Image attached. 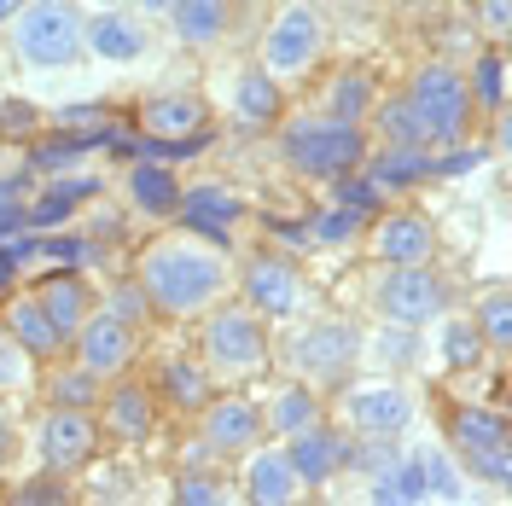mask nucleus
<instances>
[{
  "label": "nucleus",
  "instance_id": "ddd939ff",
  "mask_svg": "<svg viewBox=\"0 0 512 506\" xmlns=\"http://www.w3.org/2000/svg\"><path fill=\"white\" fill-rule=\"evenodd\" d=\"M286 460L303 483H326V477L344 466V437H332V431H320V425H303V431H291Z\"/></svg>",
  "mask_w": 512,
  "mask_h": 506
},
{
  "label": "nucleus",
  "instance_id": "4468645a",
  "mask_svg": "<svg viewBox=\"0 0 512 506\" xmlns=\"http://www.w3.org/2000/svg\"><path fill=\"white\" fill-rule=\"evenodd\" d=\"M256 437H262V408H251L245 396H227V402H216V408H210V419H204V443L222 448V454H239V448H251Z\"/></svg>",
  "mask_w": 512,
  "mask_h": 506
},
{
  "label": "nucleus",
  "instance_id": "6ab92c4d",
  "mask_svg": "<svg viewBox=\"0 0 512 506\" xmlns=\"http://www.w3.org/2000/svg\"><path fill=\"white\" fill-rule=\"evenodd\" d=\"M82 47H94L99 59H140L146 41H140V24H128L117 12H99L82 24Z\"/></svg>",
  "mask_w": 512,
  "mask_h": 506
},
{
  "label": "nucleus",
  "instance_id": "4be33fe9",
  "mask_svg": "<svg viewBox=\"0 0 512 506\" xmlns=\"http://www.w3.org/2000/svg\"><path fill=\"white\" fill-rule=\"evenodd\" d=\"M233 111H239L245 123H274V117H280V82H274V70H239V82H233Z\"/></svg>",
  "mask_w": 512,
  "mask_h": 506
},
{
  "label": "nucleus",
  "instance_id": "bb28decb",
  "mask_svg": "<svg viewBox=\"0 0 512 506\" xmlns=\"http://www.w3.org/2000/svg\"><path fill=\"white\" fill-rule=\"evenodd\" d=\"M454 443L460 448H495V443H512L507 437V419L489 408H460L454 413Z\"/></svg>",
  "mask_w": 512,
  "mask_h": 506
},
{
  "label": "nucleus",
  "instance_id": "c9c22d12",
  "mask_svg": "<svg viewBox=\"0 0 512 506\" xmlns=\"http://www.w3.org/2000/svg\"><path fill=\"white\" fill-rule=\"evenodd\" d=\"M47 396H53L59 408H88V402L99 396V373H88V367H76V373H59Z\"/></svg>",
  "mask_w": 512,
  "mask_h": 506
},
{
  "label": "nucleus",
  "instance_id": "f03ea898",
  "mask_svg": "<svg viewBox=\"0 0 512 506\" xmlns=\"http://www.w3.org/2000/svg\"><path fill=\"white\" fill-rule=\"evenodd\" d=\"M280 152H286L291 169H303L315 181H344L350 169H361L367 140H361L355 123L326 111V117H291L286 134H280Z\"/></svg>",
  "mask_w": 512,
  "mask_h": 506
},
{
  "label": "nucleus",
  "instance_id": "79ce46f5",
  "mask_svg": "<svg viewBox=\"0 0 512 506\" xmlns=\"http://www.w3.org/2000/svg\"><path fill=\"white\" fill-rule=\"evenodd\" d=\"M41 256H53L59 268H82V262H94V245L88 239H47Z\"/></svg>",
  "mask_w": 512,
  "mask_h": 506
},
{
  "label": "nucleus",
  "instance_id": "473e14b6",
  "mask_svg": "<svg viewBox=\"0 0 512 506\" xmlns=\"http://www.w3.org/2000/svg\"><path fill=\"white\" fill-rule=\"evenodd\" d=\"M414 472H419V483H425V501H460V477H454V466H448L437 448H419Z\"/></svg>",
  "mask_w": 512,
  "mask_h": 506
},
{
  "label": "nucleus",
  "instance_id": "cd10ccee",
  "mask_svg": "<svg viewBox=\"0 0 512 506\" xmlns=\"http://www.w3.org/2000/svg\"><path fill=\"white\" fill-rule=\"evenodd\" d=\"M94 192H99V181H70V187L47 192L35 210H24V227H64L70 222V210H76L82 198H94Z\"/></svg>",
  "mask_w": 512,
  "mask_h": 506
},
{
  "label": "nucleus",
  "instance_id": "2eb2a0df",
  "mask_svg": "<svg viewBox=\"0 0 512 506\" xmlns=\"http://www.w3.org/2000/svg\"><path fill=\"white\" fill-rule=\"evenodd\" d=\"M350 419L361 431H384V437H396L408 419H414V402L396 390V384H367V390H355L350 396Z\"/></svg>",
  "mask_w": 512,
  "mask_h": 506
},
{
  "label": "nucleus",
  "instance_id": "864d4df0",
  "mask_svg": "<svg viewBox=\"0 0 512 506\" xmlns=\"http://www.w3.org/2000/svg\"><path fill=\"white\" fill-rule=\"evenodd\" d=\"M134 6H140V12H169L175 0H134Z\"/></svg>",
  "mask_w": 512,
  "mask_h": 506
},
{
  "label": "nucleus",
  "instance_id": "e433bc0d",
  "mask_svg": "<svg viewBox=\"0 0 512 506\" xmlns=\"http://www.w3.org/2000/svg\"><path fill=\"white\" fill-rule=\"evenodd\" d=\"M472 477H489V483H512V443H495V448H460Z\"/></svg>",
  "mask_w": 512,
  "mask_h": 506
},
{
  "label": "nucleus",
  "instance_id": "dca6fc26",
  "mask_svg": "<svg viewBox=\"0 0 512 506\" xmlns=\"http://www.w3.org/2000/svg\"><path fill=\"white\" fill-rule=\"evenodd\" d=\"M297 361H303L315 379H338V373H350V361H355V332L350 326H315V332L297 344Z\"/></svg>",
  "mask_w": 512,
  "mask_h": 506
},
{
  "label": "nucleus",
  "instance_id": "de8ad7c7",
  "mask_svg": "<svg viewBox=\"0 0 512 506\" xmlns=\"http://www.w3.org/2000/svg\"><path fill=\"white\" fill-rule=\"evenodd\" d=\"M379 192L384 187H373V181H350V187L338 192V204H344V210H367V204H379Z\"/></svg>",
  "mask_w": 512,
  "mask_h": 506
},
{
  "label": "nucleus",
  "instance_id": "09e8293b",
  "mask_svg": "<svg viewBox=\"0 0 512 506\" xmlns=\"http://www.w3.org/2000/svg\"><path fill=\"white\" fill-rule=\"evenodd\" d=\"M30 123H35L30 105H18V99H12V105H0V134H24Z\"/></svg>",
  "mask_w": 512,
  "mask_h": 506
},
{
  "label": "nucleus",
  "instance_id": "c756f323",
  "mask_svg": "<svg viewBox=\"0 0 512 506\" xmlns=\"http://www.w3.org/2000/svg\"><path fill=\"white\" fill-rule=\"evenodd\" d=\"M163 396H169L175 408H204V402H210V379H204V367H192V361H169V367H163Z\"/></svg>",
  "mask_w": 512,
  "mask_h": 506
},
{
  "label": "nucleus",
  "instance_id": "7ed1b4c3",
  "mask_svg": "<svg viewBox=\"0 0 512 506\" xmlns=\"http://www.w3.org/2000/svg\"><path fill=\"white\" fill-rule=\"evenodd\" d=\"M12 41H18V53L41 70H53V64H70L82 53V12L70 6V0H24L18 12H12Z\"/></svg>",
  "mask_w": 512,
  "mask_h": 506
},
{
  "label": "nucleus",
  "instance_id": "0eeeda50",
  "mask_svg": "<svg viewBox=\"0 0 512 506\" xmlns=\"http://www.w3.org/2000/svg\"><path fill=\"white\" fill-rule=\"evenodd\" d=\"M76 355H82V367L88 373H99V379H111V373H123L128 355H134V332H128V320H117L111 309H99V315H88L76 332Z\"/></svg>",
  "mask_w": 512,
  "mask_h": 506
},
{
  "label": "nucleus",
  "instance_id": "a19ab883",
  "mask_svg": "<svg viewBox=\"0 0 512 506\" xmlns=\"http://www.w3.org/2000/svg\"><path fill=\"white\" fill-rule=\"evenodd\" d=\"M18 198H24V181H18V175H12V181H0V239L24 227V204H18Z\"/></svg>",
  "mask_w": 512,
  "mask_h": 506
},
{
  "label": "nucleus",
  "instance_id": "7c9ffc66",
  "mask_svg": "<svg viewBox=\"0 0 512 506\" xmlns=\"http://www.w3.org/2000/svg\"><path fill=\"white\" fill-rule=\"evenodd\" d=\"M379 128H384L390 146H431V134H425V123H419L414 99H390V105L379 111Z\"/></svg>",
  "mask_w": 512,
  "mask_h": 506
},
{
  "label": "nucleus",
  "instance_id": "39448f33",
  "mask_svg": "<svg viewBox=\"0 0 512 506\" xmlns=\"http://www.w3.org/2000/svg\"><path fill=\"white\" fill-rule=\"evenodd\" d=\"M204 355L222 373H256L262 367L268 338H262V320H256L251 303H233V309H216L210 315V326H204Z\"/></svg>",
  "mask_w": 512,
  "mask_h": 506
},
{
  "label": "nucleus",
  "instance_id": "423d86ee",
  "mask_svg": "<svg viewBox=\"0 0 512 506\" xmlns=\"http://www.w3.org/2000/svg\"><path fill=\"white\" fill-rule=\"evenodd\" d=\"M448 303L443 280L431 274V262H402V268H390L379 280V315L396 320V326H425V320H437Z\"/></svg>",
  "mask_w": 512,
  "mask_h": 506
},
{
  "label": "nucleus",
  "instance_id": "412c9836",
  "mask_svg": "<svg viewBox=\"0 0 512 506\" xmlns=\"http://www.w3.org/2000/svg\"><path fill=\"white\" fill-rule=\"evenodd\" d=\"M169 18H175V35L187 47H210L227 30V0H175Z\"/></svg>",
  "mask_w": 512,
  "mask_h": 506
},
{
  "label": "nucleus",
  "instance_id": "c85d7f7f",
  "mask_svg": "<svg viewBox=\"0 0 512 506\" xmlns=\"http://www.w3.org/2000/svg\"><path fill=\"white\" fill-rule=\"evenodd\" d=\"M315 419H320V402L309 396V390H297V384H286V390L268 402V425H274L280 437L303 431V425H315Z\"/></svg>",
  "mask_w": 512,
  "mask_h": 506
},
{
  "label": "nucleus",
  "instance_id": "6e6552de",
  "mask_svg": "<svg viewBox=\"0 0 512 506\" xmlns=\"http://www.w3.org/2000/svg\"><path fill=\"white\" fill-rule=\"evenodd\" d=\"M99 431L94 419L82 408H53L47 419H41V460L53 466V472H70V466H82L88 454H94Z\"/></svg>",
  "mask_w": 512,
  "mask_h": 506
},
{
  "label": "nucleus",
  "instance_id": "49530a36",
  "mask_svg": "<svg viewBox=\"0 0 512 506\" xmlns=\"http://www.w3.org/2000/svg\"><path fill=\"white\" fill-rule=\"evenodd\" d=\"M53 123L59 128H105V105H70V111H59Z\"/></svg>",
  "mask_w": 512,
  "mask_h": 506
},
{
  "label": "nucleus",
  "instance_id": "a211bd4d",
  "mask_svg": "<svg viewBox=\"0 0 512 506\" xmlns=\"http://www.w3.org/2000/svg\"><path fill=\"white\" fill-rule=\"evenodd\" d=\"M128 198L146 210V216H175V204H181V187H175V175L163 169V163H134L128 169Z\"/></svg>",
  "mask_w": 512,
  "mask_h": 506
},
{
  "label": "nucleus",
  "instance_id": "b1692460",
  "mask_svg": "<svg viewBox=\"0 0 512 506\" xmlns=\"http://www.w3.org/2000/svg\"><path fill=\"white\" fill-rule=\"evenodd\" d=\"M140 123L152 128V134H198L204 105H198L192 94H163V99H152V105L140 111Z\"/></svg>",
  "mask_w": 512,
  "mask_h": 506
},
{
  "label": "nucleus",
  "instance_id": "8fccbe9b",
  "mask_svg": "<svg viewBox=\"0 0 512 506\" xmlns=\"http://www.w3.org/2000/svg\"><path fill=\"white\" fill-rule=\"evenodd\" d=\"M483 24H489V35H507L512 30V6L507 0H483Z\"/></svg>",
  "mask_w": 512,
  "mask_h": 506
},
{
  "label": "nucleus",
  "instance_id": "a18cd8bd",
  "mask_svg": "<svg viewBox=\"0 0 512 506\" xmlns=\"http://www.w3.org/2000/svg\"><path fill=\"white\" fill-rule=\"evenodd\" d=\"M175 501H198V506H210V501H222V489L210 483V477H181V489H175Z\"/></svg>",
  "mask_w": 512,
  "mask_h": 506
},
{
  "label": "nucleus",
  "instance_id": "f704fd0d",
  "mask_svg": "<svg viewBox=\"0 0 512 506\" xmlns=\"http://www.w3.org/2000/svg\"><path fill=\"white\" fill-rule=\"evenodd\" d=\"M478 332L489 338V349H512V297H507V291H495V297H483Z\"/></svg>",
  "mask_w": 512,
  "mask_h": 506
},
{
  "label": "nucleus",
  "instance_id": "c03bdc74",
  "mask_svg": "<svg viewBox=\"0 0 512 506\" xmlns=\"http://www.w3.org/2000/svg\"><path fill=\"white\" fill-rule=\"evenodd\" d=\"M111 315L134 326V320L146 315V291H140V285H123V291H111Z\"/></svg>",
  "mask_w": 512,
  "mask_h": 506
},
{
  "label": "nucleus",
  "instance_id": "603ef678",
  "mask_svg": "<svg viewBox=\"0 0 512 506\" xmlns=\"http://www.w3.org/2000/svg\"><path fill=\"white\" fill-rule=\"evenodd\" d=\"M12 460V425H6V413H0V466Z\"/></svg>",
  "mask_w": 512,
  "mask_h": 506
},
{
  "label": "nucleus",
  "instance_id": "393cba45",
  "mask_svg": "<svg viewBox=\"0 0 512 506\" xmlns=\"http://www.w3.org/2000/svg\"><path fill=\"white\" fill-rule=\"evenodd\" d=\"M105 419H111V431H117V437L140 443V437L152 431V396H146L140 384H123V390L105 402Z\"/></svg>",
  "mask_w": 512,
  "mask_h": 506
},
{
  "label": "nucleus",
  "instance_id": "f8f14e48",
  "mask_svg": "<svg viewBox=\"0 0 512 506\" xmlns=\"http://www.w3.org/2000/svg\"><path fill=\"white\" fill-rule=\"evenodd\" d=\"M175 216H181L192 233H204V239H216V245H222L227 227L239 222V198H233L227 187H192V192H181Z\"/></svg>",
  "mask_w": 512,
  "mask_h": 506
},
{
  "label": "nucleus",
  "instance_id": "6e6d98bb",
  "mask_svg": "<svg viewBox=\"0 0 512 506\" xmlns=\"http://www.w3.org/2000/svg\"><path fill=\"white\" fill-rule=\"evenodd\" d=\"M99 6H105V0H99Z\"/></svg>",
  "mask_w": 512,
  "mask_h": 506
},
{
  "label": "nucleus",
  "instance_id": "37998d69",
  "mask_svg": "<svg viewBox=\"0 0 512 506\" xmlns=\"http://www.w3.org/2000/svg\"><path fill=\"white\" fill-rule=\"evenodd\" d=\"M355 222H361V210H326V216H315V239H350L355 233Z\"/></svg>",
  "mask_w": 512,
  "mask_h": 506
},
{
  "label": "nucleus",
  "instance_id": "1a4fd4ad",
  "mask_svg": "<svg viewBox=\"0 0 512 506\" xmlns=\"http://www.w3.org/2000/svg\"><path fill=\"white\" fill-rule=\"evenodd\" d=\"M245 303L256 315H280L286 320L297 309V268L286 256H251L245 262Z\"/></svg>",
  "mask_w": 512,
  "mask_h": 506
},
{
  "label": "nucleus",
  "instance_id": "3c124183",
  "mask_svg": "<svg viewBox=\"0 0 512 506\" xmlns=\"http://www.w3.org/2000/svg\"><path fill=\"white\" fill-rule=\"evenodd\" d=\"M18 501H64L59 483H30V489H18Z\"/></svg>",
  "mask_w": 512,
  "mask_h": 506
},
{
  "label": "nucleus",
  "instance_id": "ea45409f",
  "mask_svg": "<svg viewBox=\"0 0 512 506\" xmlns=\"http://www.w3.org/2000/svg\"><path fill=\"white\" fill-rule=\"evenodd\" d=\"M478 99L489 111H501V99H507V59H501V53L478 59Z\"/></svg>",
  "mask_w": 512,
  "mask_h": 506
},
{
  "label": "nucleus",
  "instance_id": "9d476101",
  "mask_svg": "<svg viewBox=\"0 0 512 506\" xmlns=\"http://www.w3.org/2000/svg\"><path fill=\"white\" fill-rule=\"evenodd\" d=\"M268 70H303V64L320 53V18L309 6H286L280 24L268 30Z\"/></svg>",
  "mask_w": 512,
  "mask_h": 506
},
{
  "label": "nucleus",
  "instance_id": "58836bf2",
  "mask_svg": "<svg viewBox=\"0 0 512 506\" xmlns=\"http://www.w3.org/2000/svg\"><path fill=\"white\" fill-rule=\"evenodd\" d=\"M24 379H30V349L0 326V390H18Z\"/></svg>",
  "mask_w": 512,
  "mask_h": 506
},
{
  "label": "nucleus",
  "instance_id": "20e7f679",
  "mask_svg": "<svg viewBox=\"0 0 512 506\" xmlns=\"http://www.w3.org/2000/svg\"><path fill=\"white\" fill-rule=\"evenodd\" d=\"M414 99L419 123L431 140H460V128H466V111H472V88H466V76L460 70H448V64H425L414 76Z\"/></svg>",
  "mask_w": 512,
  "mask_h": 506
},
{
  "label": "nucleus",
  "instance_id": "4c0bfd02",
  "mask_svg": "<svg viewBox=\"0 0 512 506\" xmlns=\"http://www.w3.org/2000/svg\"><path fill=\"white\" fill-rule=\"evenodd\" d=\"M367 99H373V88H367V76H338V88H332V117H344V123H355V117H367Z\"/></svg>",
  "mask_w": 512,
  "mask_h": 506
},
{
  "label": "nucleus",
  "instance_id": "aec40b11",
  "mask_svg": "<svg viewBox=\"0 0 512 506\" xmlns=\"http://www.w3.org/2000/svg\"><path fill=\"white\" fill-rule=\"evenodd\" d=\"M297 483H303V477L291 472L286 454H256L251 477H245V489H251L256 506H286L291 495H297Z\"/></svg>",
  "mask_w": 512,
  "mask_h": 506
},
{
  "label": "nucleus",
  "instance_id": "5fc2aeb1",
  "mask_svg": "<svg viewBox=\"0 0 512 506\" xmlns=\"http://www.w3.org/2000/svg\"><path fill=\"white\" fill-rule=\"evenodd\" d=\"M18 6H24V0H0V24H6V18H12Z\"/></svg>",
  "mask_w": 512,
  "mask_h": 506
},
{
  "label": "nucleus",
  "instance_id": "2f4dec72",
  "mask_svg": "<svg viewBox=\"0 0 512 506\" xmlns=\"http://www.w3.org/2000/svg\"><path fill=\"white\" fill-rule=\"evenodd\" d=\"M373 501L379 506H419L425 501V483H419V472H414V460L396 472V466H384L379 477H373Z\"/></svg>",
  "mask_w": 512,
  "mask_h": 506
},
{
  "label": "nucleus",
  "instance_id": "72a5a7b5",
  "mask_svg": "<svg viewBox=\"0 0 512 506\" xmlns=\"http://www.w3.org/2000/svg\"><path fill=\"white\" fill-rule=\"evenodd\" d=\"M443 361H448V367H478V361H483V332L472 326V320H448Z\"/></svg>",
  "mask_w": 512,
  "mask_h": 506
},
{
  "label": "nucleus",
  "instance_id": "9b49d317",
  "mask_svg": "<svg viewBox=\"0 0 512 506\" xmlns=\"http://www.w3.org/2000/svg\"><path fill=\"white\" fill-rule=\"evenodd\" d=\"M431 251H437V233H431L425 216L396 210V216L379 222V256L390 262V268H402V262H431Z\"/></svg>",
  "mask_w": 512,
  "mask_h": 506
},
{
  "label": "nucleus",
  "instance_id": "a878e982",
  "mask_svg": "<svg viewBox=\"0 0 512 506\" xmlns=\"http://www.w3.org/2000/svg\"><path fill=\"white\" fill-rule=\"evenodd\" d=\"M431 169H437V163L425 158V146H390V152H379V163H373V187H414Z\"/></svg>",
  "mask_w": 512,
  "mask_h": 506
},
{
  "label": "nucleus",
  "instance_id": "5701e85b",
  "mask_svg": "<svg viewBox=\"0 0 512 506\" xmlns=\"http://www.w3.org/2000/svg\"><path fill=\"white\" fill-rule=\"evenodd\" d=\"M35 303H41L47 315L59 320V332L70 338V332H76V326L88 320V285H82V280H70V274H53V280H47L41 291H35Z\"/></svg>",
  "mask_w": 512,
  "mask_h": 506
},
{
  "label": "nucleus",
  "instance_id": "f257e3e1",
  "mask_svg": "<svg viewBox=\"0 0 512 506\" xmlns=\"http://www.w3.org/2000/svg\"><path fill=\"white\" fill-rule=\"evenodd\" d=\"M227 285V268L216 251H204V245H192V239H163L152 251L140 256V291L169 309V315H192V309H204L216 291Z\"/></svg>",
  "mask_w": 512,
  "mask_h": 506
},
{
  "label": "nucleus",
  "instance_id": "f3484780",
  "mask_svg": "<svg viewBox=\"0 0 512 506\" xmlns=\"http://www.w3.org/2000/svg\"><path fill=\"white\" fill-rule=\"evenodd\" d=\"M6 332H12L18 344L30 349V355H59V349L70 344V338L59 332V320L47 315V309H41L35 297H24V303H12V320H6Z\"/></svg>",
  "mask_w": 512,
  "mask_h": 506
}]
</instances>
